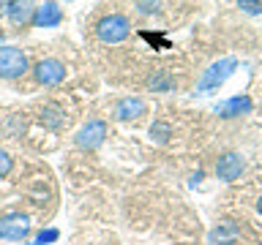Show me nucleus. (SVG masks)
<instances>
[{"label": "nucleus", "mask_w": 262, "mask_h": 245, "mask_svg": "<svg viewBox=\"0 0 262 245\" xmlns=\"http://www.w3.org/2000/svg\"><path fill=\"white\" fill-rule=\"evenodd\" d=\"M235 71H237V60H235V57H219L216 63H210L208 68L202 71L200 82H196V93L208 95V93H213V90H219Z\"/></svg>", "instance_id": "obj_1"}, {"label": "nucleus", "mask_w": 262, "mask_h": 245, "mask_svg": "<svg viewBox=\"0 0 262 245\" xmlns=\"http://www.w3.org/2000/svg\"><path fill=\"white\" fill-rule=\"evenodd\" d=\"M131 36V22L123 14H106L96 22V38L104 44H120Z\"/></svg>", "instance_id": "obj_2"}, {"label": "nucleus", "mask_w": 262, "mask_h": 245, "mask_svg": "<svg viewBox=\"0 0 262 245\" xmlns=\"http://www.w3.org/2000/svg\"><path fill=\"white\" fill-rule=\"evenodd\" d=\"M30 71L28 55L19 46L0 44V79H19Z\"/></svg>", "instance_id": "obj_3"}, {"label": "nucleus", "mask_w": 262, "mask_h": 245, "mask_svg": "<svg viewBox=\"0 0 262 245\" xmlns=\"http://www.w3.org/2000/svg\"><path fill=\"white\" fill-rule=\"evenodd\" d=\"M30 234V218L25 212H6L0 215V240L8 242H22Z\"/></svg>", "instance_id": "obj_4"}, {"label": "nucleus", "mask_w": 262, "mask_h": 245, "mask_svg": "<svg viewBox=\"0 0 262 245\" xmlns=\"http://www.w3.org/2000/svg\"><path fill=\"white\" fill-rule=\"evenodd\" d=\"M33 79L44 87H57L66 79V65L57 57H44L33 65Z\"/></svg>", "instance_id": "obj_5"}, {"label": "nucleus", "mask_w": 262, "mask_h": 245, "mask_svg": "<svg viewBox=\"0 0 262 245\" xmlns=\"http://www.w3.org/2000/svg\"><path fill=\"white\" fill-rule=\"evenodd\" d=\"M106 139V122L104 120H88L85 126L77 131V136H74V144L79 147V150H98V147L104 144Z\"/></svg>", "instance_id": "obj_6"}, {"label": "nucleus", "mask_w": 262, "mask_h": 245, "mask_svg": "<svg viewBox=\"0 0 262 245\" xmlns=\"http://www.w3.org/2000/svg\"><path fill=\"white\" fill-rule=\"evenodd\" d=\"M63 22V8L57 0H44L41 6H36V14H33V28H41V30H49V28H57Z\"/></svg>", "instance_id": "obj_7"}, {"label": "nucleus", "mask_w": 262, "mask_h": 245, "mask_svg": "<svg viewBox=\"0 0 262 245\" xmlns=\"http://www.w3.org/2000/svg\"><path fill=\"white\" fill-rule=\"evenodd\" d=\"M145 112H147V104L139 95H126V98H120V101L112 106V117L120 120V122L137 120V117H142Z\"/></svg>", "instance_id": "obj_8"}, {"label": "nucleus", "mask_w": 262, "mask_h": 245, "mask_svg": "<svg viewBox=\"0 0 262 245\" xmlns=\"http://www.w3.org/2000/svg\"><path fill=\"white\" fill-rule=\"evenodd\" d=\"M241 172H243V158L237 153H224L216 161V177L224 180V183L237 180V177H241Z\"/></svg>", "instance_id": "obj_9"}, {"label": "nucleus", "mask_w": 262, "mask_h": 245, "mask_svg": "<svg viewBox=\"0 0 262 245\" xmlns=\"http://www.w3.org/2000/svg\"><path fill=\"white\" fill-rule=\"evenodd\" d=\"M33 14H36V3L33 0H8L6 16L16 28H25L28 22H33Z\"/></svg>", "instance_id": "obj_10"}, {"label": "nucleus", "mask_w": 262, "mask_h": 245, "mask_svg": "<svg viewBox=\"0 0 262 245\" xmlns=\"http://www.w3.org/2000/svg\"><path fill=\"white\" fill-rule=\"evenodd\" d=\"M246 112H251V98L249 95H232V98H227V101H221L216 104V114L219 117H237V114H246Z\"/></svg>", "instance_id": "obj_11"}, {"label": "nucleus", "mask_w": 262, "mask_h": 245, "mask_svg": "<svg viewBox=\"0 0 262 245\" xmlns=\"http://www.w3.org/2000/svg\"><path fill=\"white\" fill-rule=\"evenodd\" d=\"M38 120H41V126H47L52 131H60L66 126V112L57 104H44L41 112H38Z\"/></svg>", "instance_id": "obj_12"}, {"label": "nucleus", "mask_w": 262, "mask_h": 245, "mask_svg": "<svg viewBox=\"0 0 262 245\" xmlns=\"http://www.w3.org/2000/svg\"><path fill=\"white\" fill-rule=\"evenodd\" d=\"M237 237H241V229H237L235 224H219L216 229L210 232V245H232Z\"/></svg>", "instance_id": "obj_13"}, {"label": "nucleus", "mask_w": 262, "mask_h": 245, "mask_svg": "<svg viewBox=\"0 0 262 245\" xmlns=\"http://www.w3.org/2000/svg\"><path fill=\"white\" fill-rule=\"evenodd\" d=\"M147 87H150L153 93H167V90H175V77H172L169 71H159L156 77H150Z\"/></svg>", "instance_id": "obj_14"}, {"label": "nucleus", "mask_w": 262, "mask_h": 245, "mask_svg": "<svg viewBox=\"0 0 262 245\" xmlns=\"http://www.w3.org/2000/svg\"><path fill=\"white\" fill-rule=\"evenodd\" d=\"M150 136H153L159 144L169 142V136H172V126H169V122H164V120H156L153 126H150Z\"/></svg>", "instance_id": "obj_15"}, {"label": "nucleus", "mask_w": 262, "mask_h": 245, "mask_svg": "<svg viewBox=\"0 0 262 245\" xmlns=\"http://www.w3.org/2000/svg\"><path fill=\"white\" fill-rule=\"evenodd\" d=\"M57 237H60L57 229H41L36 234V245H52V242H57Z\"/></svg>", "instance_id": "obj_16"}, {"label": "nucleus", "mask_w": 262, "mask_h": 245, "mask_svg": "<svg viewBox=\"0 0 262 245\" xmlns=\"http://www.w3.org/2000/svg\"><path fill=\"white\" fill-rule=\"evenodd\" d=\"M237 6H241L246 14H251V16L262 14V0H237Z\"/></svg>", "instance_id": "obj_17"}, {"label": "nucleus", "mask_w": 262, "mask_h": 245, "mask_svg": "<svg viewBox=\"0 0 262 245\" xmlns=\"http://www.w3.org/2000/svg\"><path fill=\"white\" fill-rule=\"evenodd\" d=\"M11 169H14V158L6 150H0V177H8Z\"/></svg>", "instance_id": "obj_18"}, {"label": "nucleus", "mask_w": 262, "mask_h": 245, "mask_svg": "<svg viewBox=\"0 0 262 245\" xmlns=\"http://www.w3.org/2000/svg\"><path fill=\"white\" fill-rule=\"evenodd\" d=\"M137 11H139V14H153V11H159V0H137Z\"/></svg>", "instance_id": "obj_19"}, {"label": "nucleus", "mask_w": 262, "mask_h": 245, "mask_svg": "<svg viewBox=\"0 0 262 245\" xmlns=\"http://www.w3.org/2000/svg\"><path fill=\"white\" fill-rule=\"evenodd\" d=\"M257 212L262 215V196H259V202H257Z\"/></svg>", "instance_id": "obj_20"}, {"label": "nucleus", "mask_w": 262, "mask_h": 245, "mask_svg": "<svg viewBox=\"0 0 262 245\" xmlns=\"http://www.w3.org/2000/svg\"><path fill=\"white\" fill-rule=\"evenodd\" d=\"M33 245H36V242H33Z\"/></svg>", "instance_id": "obj_21"}]
</instances>
